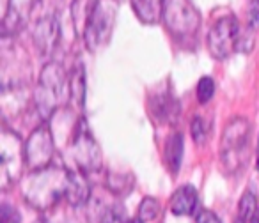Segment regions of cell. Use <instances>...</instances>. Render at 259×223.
Wrapping results in <instances>:
<instances>
[{
	"instance_id": "obj_1",
	"label": "cell",
	"mask_w": 259,
	"mask_h": 223,
	"mask_svg": "<svg viewBox=\"0 0 259 223\" xmlns=\"http://www.w3.org/2000/svg\"><path fill=\"white\" fill-rule=\"evenodd\" d=\"M71 172L64 169L47 166L30 174L29 186L25 188V198L37 209H47L59 202L62 197H68Z\"/></svg>"
},
{
	"instance_id": "obj_2",
	"label": "cell",
	"mask_w": 259,
	"mask_h": 223,
	"mask_svg": "<svg viewBox=\"0 0 259 223\" xmlns=\"http://www.w3.org/2000/svg\"><path fill=\"white\" fill-rule=\"evenodd\" d=\"M117 2L115 0H96L85 18L83 39L91 51H98L108 43L114 29Z\"/></svg>"
},
{
	"instance_id": "obj_3",
	"label": "cell",
	"mask_w": 259,
	"mask_h": 223,
	"mask_svg": "<svg viewBox=\"0 0 259 223\" xmlns=\"http://www.w3.org/2000/svg\"><path fill=\"white\" fill-rule=\"evenodd\" d=\"M250 144V124L245 117H234L226 126L220 140V158L226 169L234 170L247 159Z\"/></svg>"
},
{
	"instance_id": "obj_4",
	"label": "cell",
	"mask_w": 259,
	"mask_h": 223,
	"mask_svg": "<svg viewBox=\"0 0 259 223\" xmlns=\"http://www.w3.org/2000/svg\"><path fill=\"white\" fill-rule=\"evenodd\" d=\"M163 18L169 32L183 43L194 39L201 29V15L190 0H167Z\"/></svg>"
},
{
	"instance_id": "obj_5",
	"label": "cell",
	"mask_w": 259,
	"mask_h": 223,
	"mask_svg": "<svg viewBox=\"0 0 259 223\" xmlns=\"http://www.w3.org/2000/svg\"><path fill=\"white\" fill-rule=\"evenodd\" d=\"M241 36H240V23L236 16L227 15L220 18L215 25L211 27L208 34V48L209 53L219 61L227 59L231 53L240 48Z\"/></svg>"
},
{
	"instance_id": "obj_6",
	"label": "cell",
	"mask_w": 259,
	"mask_h": 223,
	"mask_svg": "<svg viewBox=\"0 0 259 223\" xmlns=\"http://www.w3.org/2000/svg\"><path fill=\"white\" fill-rule=\"evenodd\" d=\"M64 85H66V75H64V69L59 64H48L41 71L39 89H37L36 99L43 116H48L52 110H55L59 99L64 94Z\"/></svg>"
},
{
	"instance_id": "obj_7",
	"label": "cell",
	"mask_w": 259,
	"mask_h": 223,
	"mask_svg": "<svg viewBox=\"0 0 259 223\" xmlns=\"http://www.w3.org/2000/svg\"><path fill=\"white\" fill-rule=\"evenodd\" d=\"M54 156V138L50 128L45 124L30 133L25 145V163L32 172L50 166V159Z\"/></svg>"
},
{
	"instance_id": "obj_8",
	"label": "cell",
	"mask_w": 259,
	"mask_h": 223,
	"mask_svg": "<svg viewBox=\"0 0 259 223\" xmlns=\"http://www.w3.org/2000/svg\"><path fill=\"white\" fill-rule=\"evenodd\" d=\"M73 158L83 172H94L101 165L100 145L96 144L93 135L83 126H80V130L76 131L75 138H73Z\"/></svg>"
},
{
	"instance_id": "obj_9",
	"label": "cell",
	"mask_w": 259,
	"mask_h": 223,
	"mask_svg": "<svg viewBox=\"0 0 259 223\" xmlns=\"http://www.w3.org/2000/svg\"><path fill=\"white\" fill-rule=\"evenodd\" d=\"M197 204H199L197 190L192 184H185V186H180L172 193L169 207L176 216H190L195 212Z\"/></svg>"
},
{
	"instance_id": "obj_10",
	"label": "cell",
	"mask_w": 259,
	"mask_h": 223,
	"mask_svg": "<svg viewBox=\"0 0 259 223\" xmlns=\"http://www.w3.org/2000/svg\"><path fill=\"white\" fill-rule=\"evenodd\" d=\"M167 0H132L135 16L146 25H155L165 15Z\"/></svg>"
},
{
	"instance_id": "obj_11",
	"label": "cell",
	"mask_w": 259,
	"mask_h": 223,
	"mask_svg": "<svg viewBox=\"0 0 259 223\" xmlns=\"http://www.w3.org/2000/svg\"><path fill=\"white\" fill-rule=\"evenodd\" d=\"M34 41L43 53H50L54 50V46L59 41V25H55L54 18L41 20L36 29V34H34Z\"/></svg>"
},
{
	"instance_id": "obj_12",
	"label": "cell",
	"mask_w": 259,
	"mask_h": 223,
	"mask_svg": "<svg viewBox=\"0 0 259 223\" xmlns=\"http://www.w3.org/2000/svg\"><path fill=\"white\" fill-rule=\"evenodd\" d=\"M183 137L180 133H174L167 138L165 144V163L170 174H178L181 166V159H183Z\"/></svg>"
},
{
	"instance_id": "obj_13",
	"label": "cell",
	"mask_w": 259,
	"mask_h": 223,
	"mask_svg": "<svg viewBox=\"0 0 259 223\" xmlns=\"http://www.w3.org/2000/svg\"><path fill=\"white\" fill-rule=\"evenodd\" d=\"M69 96L73 97V101L76 103V106L82 108L83 104V97H85V73H83V69L78 68L73 71L71 75V82H69Z\"/></svg>"
},
{
	"instance_id": "obj_14",
	"label": "cell",
	"mask_w": 259,
	"mask_h": 223,
	"mask_svg": "<svg viewBox=\"0 0 259 223\" xmlns=\"http://www.w3.org/2000/svg\"><path fill=\"white\" fill-rule=\"evenodd\" d=\"M255 207H257L255 195L250 191H245L243 197L238 202V223H247L255 214Z\"/></svg>"
},
{
	"instance_id": "obj_15",
	"label": "cell",
	"mask_w": 259,
	"mask_h": 223,
	"mask_svg": "<svg viewBox=\"0 0 259 223\" xmlns=\"http://www.w3.org/2000/svg\"><path fill=\"white\" fill-rule=\"evenodd\" d=\"M158 212H160V204L153 197H146L141 202V205H139V218L142 221H153L158 216Z\"/></svg>"
},
{
	"instance_id": "obj_16",
	"label": "cell",
	"mask_w": 259,
	"mask_h": 223,
	"mask_svg": "<svg viewBox=\"0 0 259 223\" xmlns=\"http://www.w3.org/2000/svg\"><path fill=\"white\" fill-rule=\"evenodd\" d=\"M215 96V82H213L211 76H202L197 83V99L199 103H208Z\"/></svg>"
},
{
	"instance_id": "obj_17",
	"label": "cell",
	"mask_w": 259,
	"mask_h": 223,
	"mask_svg": "<svg viewBox=\"0 0 259 223\" xmlns=\"http://www.w3.org/2000/svg\"><path fill=\"white\" fill-rule=\"evenodd\" d=\"M0 223H22L18 209H15L9 204H2L0 207Z\"/></svg>"
},
{
	"instance_id": "obj_18",
	"label": "cell",
	"mask_w": 259,
	"mask_h": 223,
	"mask_svg": "<svg viewBox=\"0 0 259 223\" xmlns=\"http://www.w3.org/2000/svg\"><path fill=\"white\" fill-rule=\"evenodd\" d=\"M192 137H194L195 144H204L206 128H204V121H202V117L195 116L194 119H192Z\"/></svg>"
},
{
	"instance_id": "obj_19",
	"label": "cell",
	"mask_w": 259,
	"mask_h": 223,
	"mask_svg": "<svg viewBox=\"0 0 259 223\" xmlns=\"http://www.w3.org/2000/svg\"><path fill=\"white\" fill-rule=\"evenodd\" d=\"M248 23H250V27H259V0H250V6H248Z\"/></svg>"
},
{
	"instance_id": "obj_20",
	"label": "cell",
	"mask_w": 259,
	"mask_h": 223,
	"mask_svg": "<svg viewBox=\"0 0 259 223\" xmlns=\"http://www.w3.org/2000/svg\"><path fill=\"white\" fill-rule=\"evenodd\" d=\"M197 223H220V218L213 211H201L197 216Z\"/></svg>"
},
{
	"instance_id": "obj_21",
	"label": "cell",
	"mask_w": 259,
	"mask_h": 223,
	"mask_svg": "<svg viewBox=\"0 0 259 223\" xmlns=\"http://www.w3.org/2000/svg\"><path fill=\"white\" fill-rule=\"evenodd\" d=\"M101 223H122V216L121 212H117L115 209H110V211L107 212V214L103 216V219H101Z\"/></svg>"
},
{
	"instance_id": "obj_22",
	"label": "cell",
	"mask_w": 259,
	"mask_h": 223,
	"mask_svg": "<svg viewBox=\"0 0 259 223\" xmlns=\"http://www.w3.org/2000/svg\"><path fill=\"white\" fill-rule=\"evenodd\" d=\"M255 169H257V172H259V140H257V161H255Z\"/></svg>"
},
{
	"instance_id": "obj_23",
	"label": "cell",
	"mask_w": 259,
	"mask_h": 223,
	"mask_svg": "<svg viewBox=\"0 0 259 223\" xmlns=\"http://www.w3.org/2000/svg\"><path fill=\"white\" fill-rule=\"evenodd\" d=\"M128 223H144V221H142L141 218H134V219H130Z\"/></svg>"
},
{
	"instance_id": "obj_24",
	"label": "cell",
	"mask_w": 259,
	"mask_h": 223,
	"mask_svg": "<svg viewBox=\"0 0 259 223\" xmlns=\"http://www.w3.org/2000/svg\"><path fill=\"white\" fill-rule=\"evenodd\" d=\"M254 223H259V211H257V214H255V219H254Z\"/></svg>"
}]
</instances>
